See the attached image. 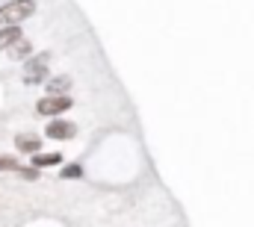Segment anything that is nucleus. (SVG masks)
<instances>
[{"mask_svg": "<svg viewBox=\"0 0 254 227\" xmlns=\"http://www.w3.org/2000/svg\"><path fill=\"white\" fill-rule=\"evenodd\" d=\"M36 0H9L0 6V27H18L36 15Z\"/></svg>", "mask_w": 254, "mask_h": 227, "instance_id": "nucleus-2", "label": "nucleus"}, {"mask_svg": "<svg viewBox=\"0 0 254 227\" xmlns=\"http://www.w3.org/2000/svg\"><path fill=\"white\" fill-rule=\"evenodd\" d=\"M24 39V27H0V54H9L18 42Z\"/></svg>", "mask_w": 254, "mask_h": 227, "instance_id": "nucleus-6", "label": "nucleus"}, {"mask_svg": "<svg viewBox=\"0 0 254 227\" xmlns=\"http://www.w3.org/2000/svg\"><path fill=\"white\" fill-rule=\"evenodd\" d=\"M71 86H74V80H71L68 74H57V77H51V80L45 83V95H68Z\"/></svg>", "mask_w": 254, "mask_h": 227, "instance_id": "nucleus-7", "label": "nucleus"}, {"mask_svg": "<svg viewBox=\"0 0 254 227\" xmlns=\"http://www.w3.org/2000/svg\"><path fill=\"white\" fill-rule=\"evenodd\" d=\"M63 163V154L60 151H42V154H36V157H30V166H36V169H54V166H60Z\"/></svg>", "mask_w": 254, "mask_h": 227, "instance_id": "nucleus-8", "label": "nucleus"}, {"mask_svg": "<svg viewBox=\"0 0 254 227\" xmlns=\"http://www.w3.org/2000/svg\"><path fill=\"white\" fill-rule=\"evenodd\" d=\"M71 107H74L71 95H45V98L36 101V115H42V118H60Z\"/></svg>", "mask_w": 254, "mask_h": 227, "instance_id": "nucleus-3", "label": "nucleus"}, {"mask_svg": "<svg viewBox=\"0 0 254 227\" xmlns=\"http://www.w3.org/2000/svg\"><path fill=\"white\" fill-rule=\"evenodd\" d=\"M60 177H63V180H80V177H83V166H80V163H68V166L60 169Z\"/></svg>", "mask_w": 254, "mask_h": 227, "instance_id": "nucleus-10", "label": "nucleus"}, {"mask_svg": "<svg viewBox=\"0 0 254 227\" xmlns=\"http://www.w3.org/2000/svg\"><path fill=\"white\" fill-rule=\"evenodd\" d=\"M15 148H18V154H30V157H36V154H42L45 139H42V136L27 133V136H18V139H15Z\"/></svg>", "mask_w": 254, "mask_h": 227, "instance_id": "nucleus-5", "label": "nucleus"}, {"mask_svg": "<svg viewBox=\"0 0 254 227\" xmlns=\"http://www.w3.org/2000/svg\"><path fill=\"white\" fill-rule=\"evenodd\" d=\"M45 139H51V142H71V139H77V124L68 121V118H48Z\"/></svg>", "mask_w": 254, "mask_h": 227, "instance_id": "nucleus-4", "label": "nucleus"}, {"mask_svg": "<svg viewBox=\"0 0 254 227\" xmlns=\"http://www.w3.org/2000/svg\"><path fill=\"white\" fill-rule=\"evenodd\" d=\"M51 59H54L51 51L33 54V57L21 65V83H24V86H45V83L51 80V68H48Z\"/></svg>", "mask_w": 254, "mask_h": 227, "instance_id": "nucleus-1", "label": "nucleus"}, {"mask_svg": "<svg viewBox=\"0 0 254 227\" xmlns=\"http://www.w3.org/2000/svg\"><path fill=\"white\" fill-rule=\"evenodd\" d=\"M39 174H42V169H36V166H21V169H18V177H21V180H30V183H36Z\"/></svg>", "mask_w": 254, "mask_h": 227, "instance_id": "nucleus-11", "label": "nucleus"}, {"mask_svg": "<svg viewBox=\"0 0 254 227\" xmlns=\"http://www.w3.org/2000/svg\"><path fill=\"white\" fill-rule=\"evenodd\" d=\"M33 54H36V45H33V42H27V39H21V42L9 51V59H15V62H27Z\"/></svg>", "mask_w": 254, "mask_h": 227, "instance_id": "nucleus-9", "label": "nucleus"}, {"mask_svg": "<svg viewBox=\"0 0 254 227\" xmlns=\"http://www.w3.org/2000/svg\"><path fill=\"white\" fill-rule=\"evenodd\" d=\"M18 169H21V163L15 157H0V171H15L18 174Z\"/></svg>", "mask_w": 254, "mask_h": 227, "instance_id": "nucleus-12", "label": "nucleus"}, {"mask_svg": "<svg viewBox=\"0 0 254 227\" xmlns=\"http://www.w3.org/2000/svg\"><path fill=\"white\" fill-rule=\"evenodd\" d=\"M3 3H9V0H0V6H3Z\"/></svg>", "mask_w": 254, "mask_h": 227, "instance_id": "nucleus-13", "label": "nucleus"}]
</instances>
